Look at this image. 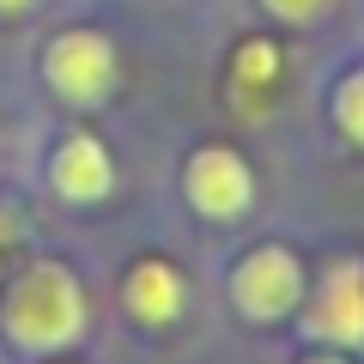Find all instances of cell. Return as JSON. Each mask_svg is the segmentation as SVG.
<instances>
[{
  "instance_id": "6da1fadb",
  "label": "cell",
  "mask_w": 364,
  "mask_h": 364,
  "mask_svg": "<svg viewBox=\"0 0 364 364\" xmlns=\"http://www.w3.org/2000/svg\"><path fill=\"white\" fill-rule=\"evenodd\" d=\"M85 328V298H79V279L61 261H37V267L18 273V286L6 291V334L18 346H67Z\"/></svg>"
},
{
  "instance_id": "7a4b0ae2",
  "label": "cell",
  "mask_w": 364,
  "mask_h": 364,
  "mask_svg": "<svg viewBox=\"0 0 364 364\" xmlns=\"http://www.w3.org/2000/svg\"><path fill=\"white\" fill-rule=\"evenodd\" d=\"M231 298L243 316H255V322H279V316L298 310L304 298V267L291 249L279 243H261L255 255H243V267L231 273Z\"/></svg>"
},
{
  "instance_id": "3957f363",
  "label": "cell",
  "mask_w": 364,
  "mask_h": 364,
  "mask_svg": "<svg viewBox=\"0 0 364 364\" xmlns=\"http://www.w3.org/2000/svg\"><path fill=\"white\" fill-rule=\"evenodd\" d=\"M43 79L73 104H97L116 85V49L97 31H61L49 43V55H43Z\"/></svg>"
},
{
  "instance_id": "277c9868",
  "label": "cell",
  "mask_w": 364,
  "mask_h": 364,
  "mask_svg": "<svg viewBox=\"0 0 364 364\" xmlns=\"http://www.w3.org/2000/svg\"><path fill=\"white\" fill-rule=\"evenodd\" d=\"M188 200L207 219H243L249 200H255V176L231 146H200L188 158Z\"/></svg>"
},
{
  "instance_id": "5b68a950",
  "label": "cell",
  "mask_w": 364,
  "mask_h": 364,
  "mask_svg": "<svg viewBox=\"0 0 364 364\" xmlns=\"http://www.w3.org/2000/svg\"><path fill=\"white\" fill-rule=\"evenodd\" d=\"M310 334L328 346H364V261H334L310 304Z\"/></svg>"
},
{
  "instance_id": "8992f818",
  "label": "cell",
  "mask_w": 364,
  "mask_h": 364,
  "mask_svg": "<svg viewBox=\"0 0 364 364\" xmlns=\"http://www.w3.org/2000/svg\"><path fill=\"white\" fill-rule=\"evenodd\" d=\"M182 298H188V286H182V273L170 267V261H140V267L122 279V304H128L134 322H176L182 316Z\"/></svg>"
},
{
  "instance_id": "52a82bcc",
  "label": "cell",
  "mask_w": 364,
  "mask_h": 364,
  "mask_svg": "<svg viewBox=\"0 0 364 364\" xmlns=\"http://www.w3.org/2000/svg\"><path fill=\"white\" fill-rule=\"evenodd\" d=\"M55 188H61L67 200H104L109 188H116V164H109V152L91 134H73V140L55 152Z\"/></svg>"
},
{
  "instance_id": "ba28073f",
  "label": "cell",
  "mask_w": 364,
  "mask_h": 364,
  "mask_svg": "<svg viewBox=\"0 0 364 364\" xmlns=\"http://www.w3.org/2000/svg\"><path fill=\"white\" fill-rule=\"evenodd\" d=\"M334 122H340V134H346V140L364 146V67L340 79V91H334Z\"/></svg>"
},
{
  "instance_id": "9c48e42d",
  "label": "cell",
  "mask_w": 364,
  "mask_h": 364,
  "mask_svg": "<svg viewBox=\"0 0 364 364\" xmlns=\"http://www.w3.org/2000/svg\"><path fill=\"white\" fill-rule=\"evenodd\" d=\"M237 73H243V79H273V73H279V61H273L267 43H243V55H237Z\"/></svg>"
},
{
  "instance_id": "30bf717a",
  "label": "cell",
  "mask_w": 364,
  "mask_h": 364,
  "mask_svg": "<svg viewBox=\"0 0 364 364\" xmlns=\"http://www.w3.org/2000/svg\"><path fill=\"white\" fill-rule=\"evenodd\" d=\"M273 18H286V25H310L316 13H322V0H261Z\"/></svg>"
},
{
  "instance_id": "8fae6325",
  "label": "cell",
  "mask_w": 364,
  "mask_h": 364,
  "mask_svg": "<svg viewBox=\"0 0 364 364\" xmlns=\"http://www.w3.org/2000/svg\"><path fill=\"white\" fill-rule=\"evenodd\" d=\"M31 0H0V13H25Z\"/></svg>"
},
{
  "instance_id": "7c38bea8",
  "label": "cell",
  "mask_w": 364,
  "mask_h": 364,
  "mask_svg": "<svg viewBox=\"0 0 364 364\" xmlns=\"http://www.w3.org/2000/svg\"><path fill=\"white\" fill-rule=\"evenodd\" d=\"M304 364H346V358H328V352H322V358H304Z\"/></svg>"
}]
</instances>
